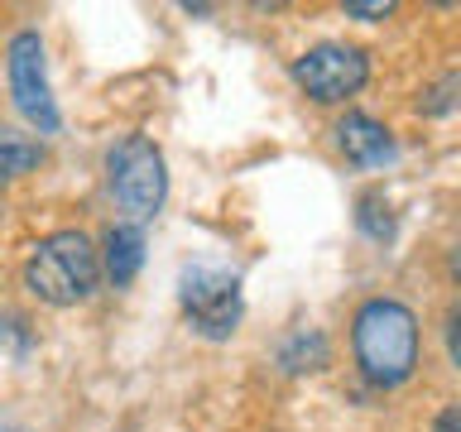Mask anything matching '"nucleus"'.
Listing matches in <instances>:
<instances>
[{"label":"nucleus","instance_id":"obj_6","mask_svg":"<svg viewBox=\"0 0 461 432\" xmlns=\"http://www.w3.org/2000/svg\"><path fill=\"white\" fill-rule=\"evenodd\" d=\"M366 77H370V63L360 49H351V43H317V49H308L294 63V82L312 101H322V106L356 96L360 86H366Z\"/></svg>","mask_w":461,"mask_h":432},{"label":"nucleus","instance_id":"obj_13","mask_svg":"<svg viewBox=\"0 0 461 432\" xmlns=\"http://www.w3.org/2000/svg\"><path fill=\"white\" fill-rule=\"evenodd\" d=\"M346 14H356V20H384V14H394L389 0H346Z\"/></svg>","mask_w":461,"mask_h":432},{"label":"nucleus","instance_id":"obj_1","mask_svg":"<svg viewBox=\"0 0 461 432\" xmlns=\"http://www.w3.org/2000/svg\"><path fill=\"white\" fill-rule=\"evenodd\" d=\"M356 360L375 384H403L418 365V322L394 298H370L356 312Z\"/></svg>","mask_w":461,"mask_h":432},{"label":"nucleus","instance_id":"obj_10","mask_svg":"<svg viewBox=\"0 0 461 432\" xmlns=\"http://www.w3.org/2000/svg\"><path fill=\"white\" fill-rule=\"evenodd\" d=\"M356 221H360V230H366L370 240H389V236H394V212H389L384 193H360Z\"/></svg>","mask_w":461,"mask_h":432},{"label":"nucleus","instance_id":"obj_11","mask_svg":"<svg viewBox=\"0 0 461 432\" xmlns=\"http://www.w3.org/2000/svg\"><path fill=\"white\" fill-rule=\"evenodd\" d=\"M39 158H43L39 144H24L20 135H5V140H0V164H5L10 178H20V173L39 168Z\"/></svg>","mask_w":461,"mask_h":432},{"label":"nucleus","instance_id":"obj_14","mask_svg":"<svg viewBox=\"0 0 461 432\" xmlns=\"http://www.w3.org/2000/svg\"><path fill=\"white\" fill-rule=\"evenodd\" d=\"M447 351H452V365L461 370V308L447 317Z\"/></svg>","mask_w":461,"mask_h":432},{"label":"nucleus","instance_id":"obj_2","mask_svg":"<svg viewBox=\"0 0 461 432\" xmlns=\"http://www.w3.org/2000/svg\"><path fill=\"white\" fill-rule=\"evenodd\" d=\"M96 279H101V259L82 230H58V236L39 240L24 259L29 293L53 302V308H72V302L92 298Z\"/></svg>","mask_w":461,"mask_h":432},{"label":"nucleus","instance_id":"obj_16","mask_svg":"<svg viewBox=\"0 0 461 432\" xmlns=\"http://www.w3.org/2000/svg\"><path fill=\"white\" fill-rule=\"evenodd\" d=\"M452 274L461 279V236H456V245H452Z\"/></svg>","mask_w":461,"mask_h":432},{"label":"nucleus","instance_id":"obj_15","mask_svg":"<svg viewBox=\"0 0 461 432\" xmlns=\"http://www.w3.org/2000/svg\"><path fill=\"white\" fill-rule=\"evenodd\" d=\"M432 432H461V409H442L438 423H432Z\"/></svg>","mask_w":461,"mask_h":432},{"label":"nucleus","instance_id":"obj_3","mask_svg":"<svg viewBox=\"0 0 461 432\" xmlns=\"http://www.w3.org/2000/svg\"><path fill=\"white\" fill-rule=\"evenodd\" d=\"M106 183H111V197L121 202V212L130 221H154L158 207H164V197H168L164 154H158L144 135L115 140L111 154H106Z\"/></svg>","mask_w":461,"mask_h":432},{"label":"nucleus","instance_id":"obj_17","mask_svg":"<svg viewBox=\"0 0 461 432\" xmlns=\"http://www.w3.org/2000/svg\"><path fill=\"white\" fill-rule=\"evenodd\" d=\"M5 432H20V428H5Z\"/></svg>","mask_w":461,"mask_h":432},{"label":"nucleus","instance_id":"obj_9","mask_svg":"<svg viewBox=\"0 0 461 432\" xmlns=\"http://www.w3.org/2000/svg\"><path fill=\"white\" fill-rule=\"evenodd\" d=\"M279 365L288 374H303V370H322L327 365V337L322 331H294L279 351Z\"/></svg>","mask_w":461,"mask_h":432},{"label":"nucleus","instance_id":"obj_5","mask_svg":"<svg viewBox=\"0 0 461 432\" xmlns=\"http://www.w3.org/2000/svg\"><path fill=\"white\" fill-rule=\"evenodd\" d=\"M5 72H10V96H14V111L24 115L34 130L53 135L58 130V101H53V86H49V63H43V39L34 29L10 39L5 49Z\"/></svg>","mask_w":461,"mask_h":432},{"label":"nucleus","instance_id":"obj_4","mask_svg":"<svg viewBox=\"0 0 461 432\" xmlns=\"http://www.w3.org/2000/svg\"><path fill=\"white\" fill-rule=\"evenodd\" d=\"M178 302H183V317L193 322V331L207 341H226L240 327V279L226 269H212V265L183 269Z\"/></svg>","mask_w":461,"mask_h":432},{"label":"nucleus","instance_id":"obj_8","mask_svg":"<svg viewBox=\"0 0 461 432\" xmlns=\"http://www.w3.org/2000/svg\"><path fill=\"white\" fill-rule=\"evenodd\" d=\"M144 265V230L140 226H111L106 230V274L111 284H130Z\"/></svg>","mask_w":461,"mask_h":432},{"label":"nucleus","instance_id":"obj_7","mask_svg":"<svg viewBox=\"0 0 461 432\" xmlns=\"http://www.w3.org/2000/svg\"><path fill=\"white\" fill-rule=\"evenodd\" d=\"M337 144H341V154L351 158V164H360V168H384V164H394V154H399L394 135H389L380 121L360 115V111H351L337 125Z\"/></svg>","mask_w":461,"mask_h":432},{"label":"nucleus","instance_id":"obj_12","mask_svg":"<svg viewBox=\"0 0 461 432\" xmlns=\"http://www.w3.org/2000/svg\"><path fill=\"white\" fill-rule=\"evenodd\" d=\"M452 106H461V72H452V77L438 82V86L423 96V111H428V115H442V111H452Z\"/></svg>","mask_w":461,"mask_h":432}]
</instances>
